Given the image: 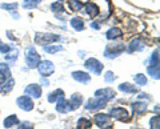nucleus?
Wrapping results in <instances>:
<instances>
[{
    "instance_id": "16",
    "label": "nucleus",
    "mask_w": 160,
    "mask_h": 129,
    "mask_svg": "<svg viewBox=\"0 0 160 129\" xmlns=\"http://www.w3.org/2000/svg\"><path fill=\"white\" fill-rule=\"evenodd\" d=\"M95 122H96V125L98 127H104L106 124H108L109 122V118L111 117H108L107 115H103V113H98V115H95Z\"/></svg>"
},
{
    "instance_id": "21",
    "label": "nucleus",
    "mask_w": 160,
    "mask_h": 129,
    "mask_svg": "<svg viewBox=\"0 0 160 129\" xmlns=\"http://www.w3.org/2000/svg\"><path fill=\"white\" fill-rule=\"evenodd\" d=\"M132 109L135 111V113H138V115H142V113H144L147 111V105L144 103H133L132 104Z\"/></svg>"
},
{
    "instance_id": "10",
    "label": "nucleus",
    "mask_w": 160,
    "mask_h": 129,
    "mask_svg": "<svg viewBox=\"0 0 160 129\" xmlns=\"http://www.w3.org/2000/svg\"><path fill=\"white\" fill-rule=\"evenodd\" d=\"M16 103H18L19 108L23 109V111H28L29 112V111H32L33 109V101L28 96H20L16 100Z\"/></svg>"
},
{
    "instance_id": "8",
    "label": "nucleus",
    "mask_w": 160,
    "mask_h": 129,
    "mask_svg": "<svg viewBox=\"0 0 160 129\" xmlns=\"http://www.w3.org/2000/svg\"><path fill=\"white\" fill-rule=\"evenodd\" d=\"M109 115L115 117L116 120H123V121H129V115L127 113L126 109L123 108H112L109 111Z\"/></svg>"
},
{
    "instance_id": "17",
    "label": "nucleus",
    "mask_w": 160,
    "mask_h": 129,
    "mask_svg": "<svg viewBox=\"0 0 160 129\" xmlns=\"http://www.w3.org/2000/svg\"><path fill=\"white\" fill-rule=\"evenodd\" d=\"M106 36H107L108 40H115V39L122 37L123 32H122V29H119V28H111V29H108V32L106 33Z\"/></svg>"
},
{
    "instance_id": "2",
    "label": "nucleus",
    "mask_w": 160,
    "mask_h": 129,
    "mask_svg": "<svg viewBox=\"0 0 160 129\" xmlns=\"http://www.w3.org/2000/svg\"><path fill=\"white\" fill-rule=\"evenodd\" d=\"M59 35H53V33H36V43L46 45L48 43H55L59 40Z\"/></svg>"
},
{
    "instance_id": "15",
    "label": "nucleus",
    "mask_w": 160,
    "mask_h": 129,
    "mask_svg": "<svg viewBox=\"0 0 160 129\" xmlns=\"http://www.w3.org/2000/svg\"><path fill=\"white\" fill-rule=\"evenodd\" d=\"M60 98H64V92L62 91V89H56L55 92L49 93V95L47 96L48 103H56V101L60 100Z\"/></svg>"
},
{
    "instance_id": "23",
    "label": "nucleus",
    "mask_w": 160,
    "mask_h": 129,
    "mask_svg": "<svg viewBox=\"0 0 160 129\" xmlns=\"http://www.w3.org/2000/svg\"><path fill=\"white\" fill-rule=\"evenodd\" d=\"M40 2L42 0H24L23 2V8H26V9H32L35 7H38Z\"/></svg>"
},
{
    "instance_id": "5",
    "label": "nucleus",
    "mask_w": 160,
    "mask_h": 129,
    "mask_svg": "<svg viewBox=\"0 0 160 129\" xmlns=\"http://www.w3.org/2000/svg\"><path fill=\"white\" fill-rule=\"evenodd\" d=\"M73 109H76V107H75L71 101L66 100V98H60V100L58 101L56 111L60 112V113H68L69 111H73Z\"/></svg>"
},
{
    "instance_id": "29",
    "label": "nucleus",
    "mask_w": 160,
    "mask_h": 129,
    "mask_svg": "<svg viewBox=\"0 0 160 129\" xmlns=\"http://www.w3.org/2000/svg\"><path fill=\"white\" fill-rule=\"evenodd\" d=\"M133 80L136 81V83L139 84V85H144V84L147 83V79H146V76L142 75V73H138V75H135Z\"/></svg>"
},
{
    "instance_id": "41",
    "label": "nucleus",
    "mask_w": 160,
    "mask_h": 129,
    "mask_svg": "<svg viewBox=\"0 0 160 129\" xmlns=\"http://www.w3.org/2000/svg\"><path fill=\"white\" fill-rule=\"evenodd\" d=\"M42 84L43 85H48V81L47 80H42Z\"/></svg>"
},
{
    "instance_id": "1",
    "label": "nucleus",
    "mask_w": 160,
    "mask_h": 129,
    "mask_svg": "<svg viewBox=\"0 0 160 129\" xmlns=\"http://www.w3.org/2000/svg\"><path fill=\"white\" fill-rule=\"evenodd\" d=\"M26 60H27V64H28L29 68H38L39 63H40V56H39V53L36 52V49H35L33 47L27 48Z\"/></svg>"
},
{
    "instance_id": "14",
    "label": "nucleus",
    "mask_w": 160,
    "mask_h": 129,
    "mask_svg": "<svg viewBox=\"0 0 160 129\" xmlns=\"http://www.w3.org/2000/svg\"><path fill=\"white\" fill-rule=\"evenodd\" d=\"M72 77H73L76 81L83 83V84H87L89 80H91V76H89L88 73H86V72H80V71L73 72V73H72Z\"/></svg>"
},
{
    "instance_id": "31",
    "label": "nucleus",
    "mask_w": 160,
    "mask_h": 129,
    "mask_svg": "<svg viewBox=\"0 0 160 129\" xmlns=\"http://www.w3.org/2000/svg\"><path fill=\"white\" fill-rule=\"evenodd\" d=\"M151 128L152 129H160V118L159 116H155L151 118Z\"/></svg>"
},
{
    "instance_id": "7",
    "label": "nucleus",
    "mask_w": 160,
    "mask_h": 129,
    "mask_svg": "<svg viewBox=\"0 0 160 129\" xmlns=\"http://www.w3.org/2000/svg\"><path fill=\"white\" fill-rule=\"evenodd\" d=\"M124 51V45H116V47H111V45H108L106 48V51H104V57H107V59H115V57H118L120 53H123Z\"/></svg>"
},
{
    "instance_id": "13",
    "label": "nucleus",
    "mask_w": 160,
    "mask_h": 129,
    "mask_svg": "<svg viewBox=\"0 0 160 129\" xmlns=\"http://www.w3.org/2000/svg\"><path fill=\"white\" fill-rule=\"evenodd\" d=\"M143 49H144V43L142 41L140 37L133 39V40H131V43H129V48H128L129 52H140V51H143Z\"/></svg>"
},
{
    "instance_id": "24",
    "label": "nucleus",
    "mask_w": 160,
    "mask_h": 129,
    "mask_svg": "<svg viewBox=\"0 0 160 129\" xmlns=\"http://www.w3.org/2000/svg\"><path fill=\"white\" fill-rule=\"evenodd\" d=\"M91 121L87 120V118H80V120L78 121V129H88V128H91Z\"/></svg>"
},
{
    "instance_id": "37",
    "label": "nucleus",
    "mask_w": 160,
    "mask_h": 129,
    "mask_svg": "<svg viewBox=\"0 0 160 129\" xmlns=\"http://www.w3.org/2000/svg\"><path fill=\"white\" fill-rule=\"evenodd\" d=\"M18 129H33V127H32V124H29V122H22L19 125V128Z\"/></svg>"
},
{
    "instance_id": "28",
    "label": "nucleus",
    "mask_w": 160,
    "mask_h": 129,
    "mask_svg": "<svg viewBox=\"0 0 160 129\" xmlns=\"http://www.w3.org/2000/svg\"><path fill=\"white\" fill-rule=\"evenodd\" d=\"M71 103L73 104L75 107H80V104L83 103V97H82V95H78V93H75V95H72V97H71Z\"/></svg>"
},
{
    "instance_id": "33",
    "label": "nucleus",
    "mask_w": 160,
    "mask_h": 129,
    "mask_svg": "<svg viewBox=\"0 0 160 129\" xmlns=\"http://www.w3.org/2000/svg\"><path fill=\"white\" fill-rule=\"evenodd\" d=\"M151 63H152V65H159V51H158V49L152 53V56H151Z\"/></svg>"
},
{
    "instance_id": "32",
    "label": "nucleus",
    "mask_w": 160,
    "mask_h": 129,
    "mask_svg": "<svg viewBox=\"0 0 160 129\" xmlns=\"http://www.w3.org/2000/svg\"><path fill=\"white\" fill-rule=\"evenodd\" d=\"M0 7H2L3 9H7V11H13V9L18 8V3H11V4H6V3H4Z\"/></svg>"
},
{
    "instance_id": "34",
    "label": "nucleus",
    "mask_w": 160,
    "mask_h": 129,
    "mask_svg": "<svg viewBox=\"0 0 160 129\" xmlns=\"http://www.w3.org/2000/svg\"><path fill=\"white\" fill-rule=\"evenodd\" d=\"M115 79H116V77H115V75H113L112 72H107L106 75H104V80H106L107 83H112V81H115Z\"/></svg>"
},
{
    "instance_id": "40",
    "label": "nucleus",
    "mask_w": 160,
    "mask_h": 129,
    "mask_svg": "<svg viewBox=\"0 0 160 129\" xmlns=\"http://www.w3.org/2000/svg\"><path fill=\"white\" fill-rule=\"evenodd\" d=\"M91 27L95 28V29H99V24H98V23H95V22H92V23H91Z\"/></svg>"
},
{
    "instance_id": "35",
    "label": "nucleus",
    "mask_w": 160,
    "mask_h": 129,
    "mask_svg": "<svg viewBox=\"0 0 160 129\" xmlns=\"http://www.w3.org/2000/svg\"><path fill=\"white\" fill-rule=\"evenodd\" d=\"M0 72H3V73H6V75H8V76H11V71H9V68H8V65L7 64H0Z\"/></svg>"
},
{
    "instance_id": "36",
    "label": "nucleus",
    "mask_w": 160,
    "mask_h": 129,
    "mask_svg": "<svg viewBox=\"0 0 160 129\" xmlns=\"http://www.w3.org/2000/svg\"><path fill=\"white\" fill-rule=\"evenodd\" d=\"M18 59V51L12 52L11 55H6V60L7 61H15Z\"/></svg>"
},
{
    "instance_id": "39",
    "label": "nucleus",
    "mask_w": 160,
    "mask_h": 129,
    "mask_svg": "<svg viewBox=\"0 0 160 129\" xmlns=\"http://www.w3.org/2000/svg\"><path fill=\"white\" fill-rule=\"evenodd\" d=\"M9 51V47L6 45V44H0V52L2 53H8Z\"/></svg>"
},
{
    "instance_id": "30",
    "label": "nucleus",
    "mask_w": 160,
    "mask_h": 129,
    "mask_svg": "<svg viewBox=\"0 0 160 129\" xmlns=\"http://www.w3.org/2000/svg\"><path fill=\"white\" fill-rule=\"evenodd\" d=\"M13 84H15V81L12 80V79H9L8 83H7L6 85H4L2 89H0V92H3V93H7V92H9V91H11V89L13 88Z\"/></svg>"
},
{
    "instance_id": "6",
    "label": "nucleus",
    "mask_w": 160,
    "mask_h": 129,
    "mask_svg": "<svg viewBox=\"0 0 160 129\" xmlns=\"http://www.w3.org/2000/svg\"><path fill=\"white\" fill-rule=\"evenodd\" d=\"M38 67H39V72H40L42 76H49V75H52L53 71H55L53 64L51 61H48V60H44L42 63H39Z\"/></svg>"
},
{
    "instance_id": "9",
    "label": "nucleus",
    "mask_w": 160,
    "mask_h": 129,
    "mask_svg": "<svg viewBox=\"0 0 160 129\" xmlns=\"http://www.w3.org/2000/svg\"><path fill=\"white\" fill-rule=\"evenodd\" d=\"M106 104L107 101L104 100H100V98H89L86 104V108L88 111H96V109H102V108H106Z\"/></svg>"
},
{
    "instance_id": "27",
    "label": "nucleus",
    "mask_w": 160,
    "mask_h": 129,
    "mask_svg": "<svg viewBox=\"0 0 160 129\" xmlns=\"http://www.w3.org/2000/svg\"><path fill=\"white\" fill-rule=\"evenodd\" d=\"M62 49H63L62 45H48V47L44 45V51L47 53H56V52H60Z\"/></svg>"
},
{
    "instance_id": "20",
    "label": "nucleus",
    "mask_w": 160,
    "mask_h": 129,
    "mask_svg": "<svg viewBox=\"0 0 160 129\" xmlns=\"http://www.w3.org/2000/svg\"><path fill=\"white\" fill-rule=\"evenodd\" d=\"M67 3H68V7H69V9H71L72 12H78L83 7V3L80 2V0H68Z\"/></svg>"
},
{
    "instance_id": "11",
    "label": "nucleus",
    "mask_w": 160,
    "mask_h": 129,
    "mask_svg": "<svg viewBox=\"0 0 160 129\" xmlns=\"http://www.w3.org/2000/svg\"><path fill=\"white\" fill-rule=\"evenodd\" d=\"M83 12L86 13L88 17L93 19V17L99 16L100 8L98 7V4H96V3H87V4H86V7H84V11H83Z\"/></svg>"
},
{
    "instance_id": "38",
    "label": "nucleus",
    "mask_w": 160,
    "mask_h": 129,
    "mask_svg": "<svg viewBox=\"0 0 160 129\" xmlns=\"http://www.w3.org/2000/svg\"><path fill=\"white\" fill-rule=\"evenodd\" d=\"M8 77H11V76H8V75H6V73L0 72V85L6 83V79H8Z\"/></svg>"
},
{
    "instance_id": "3",
    "label": "nucleus",
    "mask_w": 160,
    "mask_h": 129,
    "mask_svg": "<svg viewBox=\"0 0 160 129\" xmlns=\"http://www.w3.org/2000/svg\"><path fill=\"white\" fill-rule=\"evenodd\" d=\"M84 67H86L88 71L93 72L95 75H100L103 71V64L99 60H96V59H88V60L84 63Z\"/></svg>"
},
{
    "instance_id": "18",
    "label": "nucleus",
    "mask_w": 160,
    "mask_h": 129,
    "mask_svg": "<svg viewBox=\"0 0 160 129\" xmlns=\"http://www.w3.org/2000/svg\"><path fill=\"white\" fill-rule=\"evenodd\" d=\"M119 91L126 92V93H136L138 88L131 85V84H128V83H124V84H120V85H119Z\"/></svg>"
},
{
    "instance_id": "4",
    "label": "nucleus",
    "mask_w": 160,
    "mask_h": 129,
    "mask_svg": "<svg viewBox=\"0 0 160 129\" xmlns=\"http://www.w3.org/2000/svg\"><path fill=\"white\" fill-rule=\"evenodd\" d=\"M95 97L100 98V100H104V101H109L115 97V92L111 88H103L95 92Z\"/></svg>"
},
{
    "instance_id": "19",
    "label": "nucleus",
    "mask_w": 160,
    "mask_h": 129,
    "mask_svg": "<svg viewBox=\"0 0 160 129\" xmlns=\"http://www.w3.org/2000/svg\"><path fill=\"white\" fill-rule=\"evenodd\" d=\"M19 122V118L16 115H11L9 117H7L6 120L3 121V125L6 127V128H12L13 125H16V124Z\"/></svg>"
},
{
    "instance_id": "22",
    "label": "nucleus",
    "mask_w": 160,
    "mask_h": 129,
    "mask_svg": "<svg viewBox=\"0 0 160 129\" xmlns=\"http://www.w3.org/2000/svg\"><path fill=\"white\" fill-rule=\"evenodd\" d=\"M71 26L76 29V31H83V28H84V23L83 20L80 17H73L72 20H71Z\"/></svg>"
},
{
    "instance_id": "12",
    "label": "nucleus",
    "mask_w": 160,
    "mask_h": 129,
    "mask_svg": "<svg viewBox=\"0 0 160 129\" xmlns=\"http://www.w3.org/2000/svg\"><path fill=\"white\" fill-rule=\"evenodd\" d=\"M24 92H26L27 96H32L33 98H39L42 96V88H40L38 84H31V85H28L26 89H24Z\"/></svg>"
},
{
    "instance_id": "25",
    "label": "nucleus",
    "mask_w": 160,
    "mask_h": 129,
    "mask_svg": "<svg viewBox=\"0 0 160 129\" xmlns=\"http://www.w3.org/2000/svg\"><path fill=\"white\" fill-rule=\"evenodd\" d=\"M51 9L53 12H59V13H62V12H64V7H63V3L62 2H55V3H52L51 4Z\"/></svg>"
},
{
    "instance_id": "26",
    "label": "nucleus",
    "mask_w": 160,
    "mask_h": 129,
    "mask_svg": "<svg viewBox=\"0 0 160 129\" xmlns=\"http://www.w3.org/2000/svg\"><path fill=\"white\" fill-rule=\"evenodd\" d=\"M147 72L151 75L153 79H156V80H159V65H152V67H148Z\"/></svg>"
}]
</instances>
